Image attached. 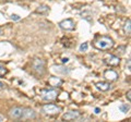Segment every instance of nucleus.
Here are the masks:
<instances>
[{
	"instance_id": "f8f14e48",
	"label": "nucleus",
	"mask_w": 131,
	"mask_h": 122,
	"mask_svg": "<svg viewBox=\"0 0 131 122\" xmlns=\"http://www.w3.org/2000/svg\"><path fill=\"white\" fill-rule=\"evenodd\" d=\"M95 86H96L97 89H100V91L106 92V91H108V89L110 88V84L108 82H97L95 84Z\"/></svg>"
},
{
	"instance_id": "f3484780",
	"label": "nucleus",
	"mask_w": 131,
	"mask_h": 122,
	"mask_svg": "<svg viewBox=\"0 0 131 122\" xmlns=\"http://www.w3.org/2000/svg\"><path fill=\"white\" fill-rule=\"evenodd\" d=\"M120 110L124 112V113H126L127 111L129 110V106H128V105H121V106H120Z\"/></svg>"
},
{
	"instance_id": "b1692460",
	"label": "nucleus",
	"mask_w": 131,
	"mask_h": 122,
	"mask_svg": "<svg viewBox=\"0 0 131 122\" xmlns=\"http://www.w3.org/2000/svg\"><path fill=\"white\" fill-rule=\"evenodd\" d=\"M128 70L130 71V60H128Z\"/></svg>"
},
{
	"instance_id": "39448f33",
	"label": "nucleus",
	"mask_w": 131,
	"mask_h": 122,
	"mask_svg": "<svg viewBox=\"0 0 131 122\" xmlns=\"http://www.w3.org/2000/svg\"><path fill=\"white\" fill-rule=\"evenodd\" d=\"M10 117L12 119H15V120H20L22 119L23 117V108L21 107H15V108H12L10 112H9Z\"/></svg>"
},
{
	"instance_id": "ddd939ff",
	"label": "nucleus",
	"mask_w": 131,
	"mask_h": 122,
	"mask_svg": "<svg viewBox=\"0 0 131 122\" xmlns=\"http://www.w3.org/2000/svg\"><path fill=\"white\" fill-rule=\"evenodd\" d=\"M48 83L52 87H58V86H60V85H61L62 81H61L59 78H50V79H49V81H48Z\"/></svg>"
},
{
	"instance_id": "f03ea898",
	"label": "nucleus",
	"mask_w": 131,
	"mask_h": 122,
	"mask_svg": "<svg viewBox=\"0 0 131 122\" xmlns=\"http://www.w3.org/2000/svg\"><path fill=\"white\" fill-rule=\"evenodd\" d=\"M60 107L58 106H56L54 104H47L43 106L42 108V111L45 113V115H48V116H54V115H58L60 112Z\"/></svg>"
},
{
	"instance_id": "a878e982",
	"label": "nucleus",
	"mask_w": 131,
	"mask_h": 122,
	"mask_svg": "<svg viewBox=\"0 0 131 122\" xmlns=\"http://www.w3.org/2000/svg\"><path fill=\"white\" fill-rule=\"evenodd\" d=\"M0 35H1V31H0Z\"/></svg>"
},
{
	"instance_id": "4be33fe9",
	"label": "nucleus",
	"mask_w": 131,
	"mask_h": 122,
	"mask_svg": "<svg viewBox=\"0 0 131 122\" xmlns=\"http://www.w3.org/2000/svg\"><path fill=\"white\" fill-rule=\"evenodd\" d=\"M3 87H5V84H3L2 82H0V89H2Z\"/></svg>"
},
{
	"instance_id": "423d86ee",
	"label": "nucleus",
	"mask_w": 131,
	"mask_h": 122,
	"mask_svg": "<svg viewBox=\"0 0 131 122\" xmlns=\"http://www.w3.org/2000/svg\"><path fill=\"white\" fill-rule=\"evenodd\" d=\"M59 26L66 31H73L74 30V22H73L71 19H67V20L61 21L59 23Z\"/></svg>"
},
{
	"instance_id": "dca6fc26",
	"label": "nucleus",
	"mask_w": 131,
	"mask_h": 122,
	"mask_svg": "<svg viewBox=\"0 0 131 122\" xmlns=\"http://www.w3.org/2000/svg\"><path fill=\"white\" fill-rule=\"evenodd\" d=\"M88 47H89V45L88 43H83L80 46V51H86L88 50Z\"/></svg>"
},
{
	"instance_id": "9d476101",
	"label": "nucleus",
	"mask_w": 131,
	"mask_h": 122,
	"mask_svg": "<svg viewBox=\"0 0 131 122\" xmlns=\"http://www.w3.org/2000/svg\"><path fill=\"white\" fill-rule=\"evenodd\" d=\"M36 117V113L34 110L30 108H23V117L22 119H34Z\"/></svg>"
},
{
	"instance_id": "412c9836",
	"label": "nucleus",
	"mask_w": 131,
	"mask_h": 122,
	"mask_svg": "<svg viewBox=\"0 0 131 122\" xmlns=\"http://www.w3.org/2000/svg\"><path fill=\"white\" fill-rule=\"evenodd\" d=\"M68 61H69V59H68V58H63V59H62V62H63V63H67Z\"/></svg>"
},
{
	"instance_id": "4468645a",
	"label": "nucleus",
	"mask_w": 131,
	"mask_h": 122,
	"mask_svg": "<svg viewBox=\"0 0 131 122\" xmlns=\"http://www.w3.org/2000/svg\"><path fill=\"white\" fill-rule=\"evenodd\" d=\"M48 11V7L47 6H39L37 9H36V12L37 13H45V12Z\"/></svg>"
},
{
	"instance_id": "6e6552de",
	"label": "nucleus",
	"mask_w": 131,
	"mask_h": 122,
	"mask_svg": "<svg viewBox=\"0 0 131 122\" xmlns=\"http://www.w3.org/2000/svg\"><path fill=\"white\" fill-rule=\"evenodd\" d=\"M104 76H105L106 80L109 81V82H114V81H116L118 79V73L114 70H107V71H105Z\"/></svg>"
},
{
	"instance_id": "f257e3e1",
	"label": "nucleus",
	"mask_w": 131,
	"mask_h": 122,
	"mask_svg": "<svg viewBox=\"0 0 131 122\" xmlns=\"http://www.w3.org/2000/svg\"><path fill=\"white\" fill-rule=\"evenodd\" d=\"M94 46L100 50H108L114 46V40L108 36H101L100 38L95 40Z\"/></svg>"
},
{
	"instance_id": "6ab92c4d",
	"label": "nucleus",
	"mask_w": 131,
	"mask_h": 122,
	"mask_svg": "<svg viewBox=\"0 0 131 122\" xmlns=\"http://www.w3.org/2000/svg\"><path fill=\"white\" fill-rule=\"evenodd\" d=\"M11 19H12V20H14V21H19V20L21 19V18H20L18 14H12V15H11Z\"/></svg>"
},
{
	"instance_id": "a211bd4d",
	"label": "nucleus",
	"mask_w": 131,
	"mask_h": 122,
	"mask_svg": "<svg viewBox=\"0 0 131 122\" xmlns=\"http://www.w3.org/2000/svg\"><path fill=\"white\" fill-rule=\"evenodd\" d=\"M6 73H7L6 68L2 67V66H0V75H3V74H6Z\"/></svg>"
},
{
	"instance_id": "7ed1b4c3",
	"label": "nucleus",
	"mask_w": 131,
	"mask_h": 122,
	"mask_svg": "<svg viewBox=\"0 0 131 122\" xmlns=\"http://www.w3.org/2000/svg\"><path fill=\"white\" fill-rule=\"evenodd\" d=\"M57 97H58V94H57L56 89H48V91H44L42 93V98L46 101L55 100Z\"/></svg>"
},
{
	"instance_id": "aec40b11",
	"label": "nucleus",
	"mask_w": 131,
	"mask_h": 122,
	"mask_svg": "<svg viewBox=\"0 0 131 122\" xmlns=\"http://www.w3.org/2000/svg\"><path fill=\"white\" fill-rule=\"evenodd\" d=\"M131 91H128V93H127V95H126V97H127V99H128L129 101L131 100Z\"/></svg>"
},
{
	"instance_id": "9b49d317",
	"label": "nucleus",
	"mask_w": 131,
	"mask_h": 122,
	"mask_svg": "<svg viewBox=\"0 0 131 122\" xmlns=\"http://www.w3.org/2000/svg\"><path fill=\"white\" fill-rule=\"evenodd\" d=\"M51 71L54 73H57V74H67L69 72L68 68H66L63 66H52Z\"/></svg>"
},
{
	"instance_id": "2eb2a0df",
	"label": "nucleus",
	"mask_w": 131,
	"mask_h": 122,
	"mask_svg": "<svg viewBox=\"0 0 131 122\" xmlns=\"http://www.w3.org/2000/svg\"><path fill=\"white\" fill-rule=\"evenodd\" d=\"M125 32H126V34L130 35V20H128L127 23H126V25H125Z\"/></svg>"
},
{
	"instance_id": "5701e85b",
	"label": "nucleus",
	"mask_w": 131,
	"mask_h": 122,
	"mask_svg": "<svg viewBox=\"0 0 131 122\" xmlns=\"http://www.w3.org/2000/svg\"><path fill=\"white\" fill-rule=\"evenodd\" d=\"M100 108H95V113H100Z\"/></svg>"
},
{
	"instance_id": "393cba45",
	"label": "nucleus",
	"mask_w": 131,
	"mask_h": 122,
	"mask_svg": "<svg viewBox=\"0 0 131 122\" xmlns=\"http://www.w3.org/2000/svg\"><path fill=\"white\" fill-rule=\"evenodd\" d=\"M1 121H3V119H2V117L0 116V122H1Z\"/></svg>"
},
{
	"instance_id": "0eeeda50",
	"label": "nucleus",
	"mask_w": 131,
	"mask_h": 122,
	"mask_svg": "<svg viewBox=\"0 0 131 122\" xmlns=\"http://www.w3.org/2000/svg\"><path fill=\"white\" fill-rule=\"evenodd\" d=\"M81 117V113L79 111H69L67 113H64L62 119L66 121H72V120H77Z\"/></svg>"
},
{
	"instance_id": "1a4fd4ad",
	"label": "nucleus",
	"mask_w": 131,
	"mask_h": 122,
	"mask_svg": "<svg viewBox=\"0 0 131 122\" xmlns=\"http://www.w3.org/2000/svg\"><path fill=\"white\" fill-rule=\"evenodd\" d=\"M105 62L107 64H109V66H112V67H117L120 62V58L117 57V56H109L108 58H106Z\"/></svg>"
},
{
	"instance_id": "20e7f679",
	"label": "nucleus",
	"mask_w": 131,
	"mask_h": 122,
	"mask_svg": "<svg viewBox=\"0 0 131 122\" xmlns=\"http://www.w3.org/2000/svg\"><path fill=\"white\" fill-rule=\"evenodd\" d=\"M33 68L38 74H43L45 71V61L42 59H35L33 61Z\"/></svg>"
}]
</instances>
